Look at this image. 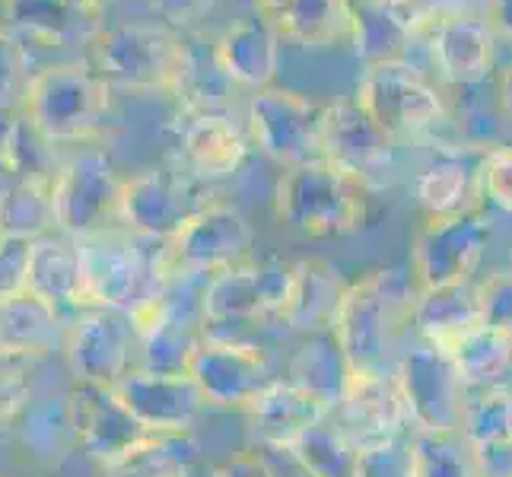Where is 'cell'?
Masks as SVG:
<instances>
[{
    "label": "cell",
    "instance_id": "54",
    "mask_svg": "<svg viewBox=\"0 0 512 477\" xmlns=\"http://www.w3.org/2000/svg\"><path fill=\"white\" fill-rule=\"evenodd\" d=\"M0 477H4V474H0Z\"/></svg>",
    "mask_w": 512,
    "mask_h": 477
},
{
    "label": "cell",
    "instance_id": "26",
    "mask_svg": "<svg viewBox=\"0 0 512 477\" xmlns=\"http://www.w3.org/2000/svg\"><path fill=\"white\" fill-rule=\"evenodd\" d=\"M29 290L48 299L70 322L86 312V277H83V255L80 239L67 233H48L32 242L29 255Z\"/></svg>",
    "mask_w": 512,
    "mask_h": 477
},
{
    "label": "cell",
    "instance_id": "31",
    "mask_svg": "<svg viewBox=\"0 0 512 477\" xmlns=\"http://www.w3.org/2000/svg\"><path fill=\"white\" fill-rule=\"evenodd\" d=\"M4 29L42 42H83L99 29V13L74 0H0Z\"/></svg>",
    "mask_w": 512,
    "mask_h": 477
},
{
    "label": "cell",
    "instance_id": "44",
    "mask_svg": "<svg viewBox=\"0 0 512 477\" xmlns=\"http://www.w3.org/2000/svg\"><path fill=\"white\" fill-rule=\"evenodd\" d=\"M481 182H484V198L506 210V214H512V144L484 147Z\"/></svg>",
    "mask_w": 512,
    "mask_h": 477
},
{
    "label": "cell",
    "instance_id": "48",
    "mask_svg": "<svg viewBox=\"0 0 512 477\" xmlns=\"http://www.w3.org/2000/svg\"><path fill=\"white\" fill-rule=\"evenodd\" d=\"M214 477H277V471L258 449H245L220 462L214 468Z\"/></svg>",
    "mask_w": 512,
    "mask_h": 477
},
{
    "label": "cell",
    "instance_id": "50",
    "mask_svg": "<svg viewBox=\"0 0 512 477\" xmlns=\"http://www.w3.org/2000/svg\"><path fill=\"white\" fill-rule=\"evenodd\" d=\"M487 20L493 32L512 42V0H487Z\"/></svg>",
    "mask_w": 512,
    "mask_h": 477
},
{
    "label": "cell",
    "instance_id": "30",
    "mask_svg": "<svg viewBox=\"0 0 512 477\" xmlns=\"http://www.w3.org/2000/svg\"><path fill=\"white\" fill-rule=\"evenodd\" d=\"M67 328L70 318L32 290L0 299V347L4 350L42 360L55 347H64Z\"/></svg>",
    "mask_w": 512,
    "mask_h": 477
},
{
    "label": "cell",
    "instance_id": "28",
    "mask_svg": "<svg viewBox=\"0 0 512 477\" xmlns=\"http://www.w3.org/2000/svg\"><path fill=\"white\" fill-rule=\"evenodd\" d=\"M481 156L468 159L462 153H439L417 172L414 198L427 210V217L478 214V207L484 201Z\"/></svg>",
    "mask_w": 512,
    "mask_h": 477
},
{
    "label": "cell",
    "instance_id": "37",
    "mask_svg": "<svg viewBox=\"0 0 512 477\" xmlns=\"http://www.w3.org/2000/svg\"><path fill=\"white\" fill-rule=\"evenodd\" d=\"M229 93H233V83L220 74V67L214 61V45L204 51L194 42H188L182 74L175 80V90H172L179 109L185 115L223 112L229 109Z\"/></svg>",
    "mask_w": 512,
    "mask_h": 477
},
{
    "label": "cell",
    "instance_id": "19",
    "mask_svg": "<svg viewBox=\"0 0 512 477\" xmlns=\"http://www.w3.org/2000/svg\"><path fill=\"white\" fill-rule=\"evenodd\" d=\"M430 0H353L350 48L366 67L404 61L408 48L436 23Z\"/></svg>",
    "mask_w": 512,
    "mask_h": 477
},
{
    "label": "cell",
    "instance_id": "29",
    "mask_svg": "<svg viewBox=\"0 0 512 477\" xmlns=\"http://www.w3.org/2000/svg\"><path fill=\"white\" fill-rule=\"evenodd\" d=\"M411 325L420 341L443 353H452L474 328L484 325L478 284H455L439 290H417Z\"/></svg>",
    "mask_w": 512,
    "mask_h": 477
},
{
    "label": "cell",
    "instance_id": "36",
    "mask_svg": "<svg viewBox=\"0 0 512 477\" xmlns=\"http://www.w3.org/2000/svg\"><path fill=\"white\" fill-rule=\"evenodd\" d=\"M449 357L468 388L503 385V379L512 376V334L493 325H481Z\"/></svg>",
    "mask_w": 512,
    "mask_h": 477
},
{
    "label": "cell",
    "instance_id": "38",
    "mask_svg": "<svg viewBox=\"0 0 512 477\" xmlns=\"http://www.w3.org/2000/svg\"><path fill=\"white\" fill-rule=\"evenodd\" d=\"M458 433H462L471 446L512 439V388H503V385L468 388Z\"/></svg>",
    "mask_w": 512,
    "mask_h": 477
},
{
    "label": "cell",
    "instance_id": "5",
    "mask_svg": "<svg viewBox=\"0 0 512 477\" xmlns=\"http://www.w3.org/2000/svg\"><path fill=\"white\" fill-rule=\"evenodd\" d=\"M112 86L90 61H64L35 70L23 115L48 144H80L102 131L112 115Z\"/></svg>",
    "mask_w": 512,
    "mask_h": 477
},
{
    "label": "cell",
    "instance_id": "43",
    "mask_svg": "<svg viewBox=\"0 0 512 477\" xmlns=\"http://www.w3.org/2000/svg\"><path fill=\"white\" fill-rule=\"evenodd\" d=\"M32 369V357L0 347V427L32 398Z\"/></svg>",
    "mask_w": 512,
    "mask_h": 477
},
{
    "label": "cell",
    "instance_id": "13",
    "mask_svg": "<svg viewBox=\"0 0 512 477\" xmlns=\"http://www.w3.org/2000/svg\"><path fill=\"white\" fill-rule=\"evenodd\" d=\"M395 376L414 433L458 430L468 385L458 376L449 353L420 341L408 353H401V360L395 363Z\"/></svg>",
    "mask_w": 512,
    "mask_h": 477
},
{
    "label": "cell",
    "instance_id": "45",
    "mask_svg": "<svg viewBox=\"0 0 512 477\" xmlns=\"http://www.w3.org/2000/svg\"><path fill=\"white\" fill-rule=\"evenodd\" d=\"M478 296H481L484 325L503 328L512 334V268L490 271L478 284Z\"/></svg>",
    "mask_w": 512,
    "mask_h": 477
},
{
    "label": "cell",
    "instance_id": "9",
    "mask_svg": "<svg viewBox=\"0 0 512 477\" xmlns=\"http://www.w3.org/2000/svg\"><path fill=\"white\" fill-rule=\"evenodd\" d=\"M490 245V220L478 214L427 217L411 239V277L417 290L471 284Z\"/></svg>",
    "mask_w": 512,
    "mask_h": 477
},
{
    "label": "cell",
    "instance_id": "17",
    "mask_svg": "<svg viewBox=\"0 0 512 477\" xmlns=\"http://www.w3.org/2000/svg\"><path fill=\"white\" fill-rule=\"evenodd\" d=\"M67 408H70V427H74L77 449L86 458H93L99 468L115 462V458H121L153 436L121 404L115 388L74 382V388L67 392Z\"/></svg>",
    "mask_w": 512,
    "mask_h": 477
},
{
    "label": "cell",
    "instance_id": "1",
    "mask_svg": "<svg viewBox=\"0 0 512 477\" xmlns=\"http://www.w3.org/2000/svg\"><path fill=\"white\" fill-rule=\"evenodd\" d=\"M417 287L411 271L373 268L350 280L334 318L331 338L341 347L353 373H382L392 366V353L404 325H411Z\"/></svg>",
    "mask_w": 512,
    "mask_h": 477
},
{
    "label": "cell",
    "instance_id": "39",
    "mask_svg": "<svg viewBox=\"0 0 512 477\" xmlns=\"http://www.w3.org/2000/svg\"><path fill=\"white\" fill-rule=\"evenodd\" d=\"M414 477H481L474 449L458 430L414 433Z\"/></svg>",
    "mask_w": 512,
    "mask_h": 477
},
{
    "label": "cell",
    "instance_id": "8",
    "mask_svg": "<svg viewBox=\"0 0 512 477\" xmlns=\"http://www.w3.org/2000/svg\"><path fill=\"white\" fill-rule=\"evenodd\" d=\"M252 245L255 226L239 207L207 201L163 242V261L169 271L214 277L249 261Z\"/></svg>",
    "mask_w": 512,
    "mask_h": 477
},
{
    "label": "cell",
    "instance_id": "46",
    "mask_svg": "<svg viewBox=\"0 0 512 477\" xmlns=\"http://www.w3.org/2000/svg\"><path fill=\"white\" fill-rule=\"evenodd\" d=\"M29 239H0V299L29 290Z\"/></svg>",
    "mask_w": 512,
    "mask_h": 477
},
{
    "label": "cell",
    "instance_id": "25",
    "mask_svg": "<svg viewBox=\"0 0 512 477\" xmlns=\"http://www.w3.org/2000/svg\"><path fill=\"white\" fill-rule=\"evenodd\" d=\"M347 287L350 280H344V274L328 258H299L293 261L290 290L277 318L293 331L309 334V338L312 334H331Z\"/></svg>",
    "mask_w": 512,
    "mask_h": 477
},
{
    "label": "cell",
    "instance_id": "51",
    "mask_svg": "<svg viewBox=\"0 0 512 477\" xmlns=\"http://www.w3.org/2000/svg\"><path fill=\"white\" fill-rule=\"evenodd\" d=\"M497 102H500L506 121H512V64H506L497 77Z\"/></svg>",
    "mask_w": 512,
    "mask_h": 477
},
{
    "label": "cell",
    "instance_id": "4",
    "mask_svg": "<svg viewBox=\"0 0 512 477\" xmlns=\"http://www.w3.org/2000/svg\"><path fill=\"white\" fill-rule=\"evenodd\" d=\"M86 306L137 312L163 290L169 268L163 261V242H150L109 226L80 239Z\"/></svg>",
    "mask_w": 512,
    "mask_h": 477
},
{
    "label": "cell",
    "instance_id": "32",
    "mask_svg": "<svg viewBox=\"0 0 512 477\" xmlns=\"http://www.w3.org/2000/svg\"><path fill=\"white\" fill-rule=\"evenodd\" d=\"M58 233L55 179H10L0 185V239H42Z\"/></svg>",
    "mask_w": 512,
    "mask_h": 477
},
{
    "label": "cell",
    "instance_id": "21",
    "mask_svg": "<svg viewBox=\"0 0 512 477\" xmlns=\"http://www.w3.org/2000/svg\"><path fill=\"white\" fill-rule=\"evenodd\" d=\"M334 420L357 443H376V439L401 436L408 423V408L395 369L382 373H350V382L334 408Z\"/></svg>",
    "mask_w": 512,
    "mask_h": 477
},
{
    "label": "cell",
    "instance_id": "16",
    "mask_svg": "<svg viewBox=\"0 0 512 477\" xmlns=\"http://www.w3.org/2000/svg\"><path fill=\"white\" fill-rule=\"evenodd\" d=\"M322 159L350 172L363 185L376 188L392 172L395 140L369 118V112L357 99L344 96L325 105Z\"/></svg>",
    "mask_w": 512,
    "mask_h": 477
},
{
    "label": "cell",
    "instance_id": "15",
    "mask_svg": "<svg viewBox=\"0 0 512 477\" xmlns=\"http://www.w3.org/2000/svg\"><path fill=\"white\" fill-rule=\"evenodd\" d=\"M293 261L284 258H261L242 261L236 268L207 277L201 312L204 325H239L255 322L264 315H280L290 290Z\"/></svg>",
    "mask_w": 512,
    "mask_h": 477
},
{
    "label": "cell",
    "instance_id": "53",
    "mask_svg": "<svg viewBox=\"0 0 512 477\" xmlns=\"http://www.w3.org/2000/svg\"><path fill=\"white\" fill-rule=\"evenodd\" d=\"M109 4H112V0H93V7H96L99 13H102L105 7H109Z\"/></svg>",
    "mask_w": 512,
    "mask_h": 477
},
{
    "label": "cell",
    "instance_id": "24",
    "mask_svg": "<svg viewBox=\"0 0 512 477\" xmlns=\"http://www.w3.org/2000/svg\"><path fill=\"white\" fill-rule=\"evenodd\" d=\"M252 147L249 128L233 118V112H201L188 115L182 131V159L194 179L217 182L239 172Z\"/></svg>",
    "mask_w": 512,
    "mask_h": 477
},
{
    "label": "cell",
    "instance_id": "6",
    "mask_svg": "<svg viewBox=\"0 0 512 477\" xmlns=\"http://www.w3.org/2000/svg\"><path fill=\"white\" fill-rule=\"evenodd\" d=\"M363 109L376 125L401 144V140H417L436 131L446 121L443 93L420 74L408 61L373 64L363 70L353 90Z\"/></svg>",
    "mask_w": 512,
    "mask_h": 477
},
{
    "label": "cell",
    "instance_id": "47",
    "mask_svg": "<svg viewBox=\"0 0 512 477\" xmlns=\"http://www.w3.org/2000/svg\"><path fill=\"white\" fill-rule=\"evenodd\" d=\"M217 0H150V7L163 16L169 26H191L214 10Z\"/></svg>",
    "mask_w": 512,
    "mask_h": 477
},
{
    "label": "cell",
    "instance_id": "41",
    "mask_svg": "<svg viewBox=\"0 0 512 477\" xmlns=\"http://www.w3.org/2000/svg\"><path fill=\"white\" fill-rule=\"evenodd\" d=\"M32 77L35 70L29 67V51L23 39L0 26V109L23 112Z\"/></svg>",
    "mask_w": 512,
    "mask_h": 477
},
{
    "label": "cell",
    "instance_id": "14",
    "mask_svg": "<svg viewBox=\"0 0 512 477\" xmlns=\"http://www.w3.org/2000/svg\"><path fill=\"white\" fill-rule=\"evenodd\" d=\"M191 179V172H179L172 166H147L128 175L121 185L118 226H125L140 239L166 242L194 210L207 204Z\"/></svg>",
    "mask_w": 512,
    "mask_h": 477
},
{
    "label": "cell",
    "instance_id": "42",
    "mask_svg": "<svg viewBox=\"0 0 512 477\" xmlns=\"http://www.w3.org/2000/svg\"><path fill=\"white\" fill-rule=\"evenodd\" d=\"M357 477H414V443L404 433L363 443Z\"/></svg>",
    "mask_w": 512,
    "mask_h": 477
},
{
    "label": "cell",
    "instance_id": "3",
    "mask_svg": "<svg viewBox=\"0 0 512 477\" xmlns=\"http://www.w3.org/2000/svg\"><path fill=\"white\" fill-rule=\"evenodd\" d=\"M188 39L160 23L99 26L86 39V61L112 90L172 93L182 74Z\"/></svg>",
    "mask_w": 512,
    "mask_h": 477
},
{
    "label": "cell",
    "instance_id": "7",
    "mask_svg": "<svg viewBox=\"0 0 512 477\" xmlns=\"http://www.w3.org/2000/svg\"><path fill=\"white\" fill-rule=\"evenodd\" d=\"M325 105L290 86H268L249 99L245 128H249L252 147L284 169L322 159V128Z\"/></svg>",
    "mask_w": 512,
    "mask_h": 477
},
{
    "label": "cell",
    "instance_id": "10",
    "mask_svg": "<svg viewBox=\"0 0 512 477\" xmlns=\"http://www.w3.org/2000/svg\"><path fill=\"white\" fill-rule=\"evenodd\" d=\"M140 331L125 309H86L67 328L64 360L74 382L115 388L137 369Z\"/></svg>",
    "mask_w": 512,
    "mask_h": 477
},
{
    "label": "cell",
    "instance_id": "18",
    "mask_svg": "<svg viewBox=\"0 0 512 477\" xmlns=\"http://www.w3.org/2000/svg\"><path fill=\"white\" fill-rule=\"evenodd\" d=\"M115 395L153 436H188L207 408L204 392L188 373H150L140 366L115 385Z\"/></svg>",
    "mask_w": 512,
    "mask_h": 477
},
{
    "label": "cell",
    "instance_id": "27",
    "mask_svg": "<svg viewBox=\"0 0 512 477\" xmlns=\"http://www.w3.org/2000/svg\"><path fill=\"white\" fill-rule=\"evenodd\" d=\"M13 449L23 455L32 468H61L64 458L77 449L74 427H70V408L64 398H29L7 423Z\"/></svg>",
    "mask_w": 512,
    "mask_h": 477
},
{
    "label": "cell",
    "instance_id": "22",
    "mask_svg": "<svg viewBox=\"0 0 512 477\" xmlns=\"http://www.w3.org/2000/svg\"><path fill=\"white\" fill-rule=\"evenodd\" d=\"M280 45H284V35L274 20L242 16L214 39V61L233 86L258 93L274 86L280 70Z\"/></svg>",
    "mask_w": 512,
    "mask_h": 477
},
{
    "label": "cell",
    "instance_id": "49",
    "mask_svg": "<svg viewBox=\"0 0 512 477\" xmlns=\"http://www.w3.org/2000/svg\"><path fill=\"white\" fill-rule=\"evenodd\" d=\"M481 477H512V439L487 446H471Z\"/></svg>",
    "mask_w": 512,
    "mask_h": 477
},
{
    "label": "cell",
    "instance_id": "52",
    "mask_svg": "<svg viewBox=\"0 0 512 477\" xmlns=\"http://www.w3.org/2000/svg\"><path fill=\"white\" fill-rule=\"evenodd\" d=\"M242 10H249V16H268V20H277V13L284 10L287 0H236Z\"/></svg>",
    "mask_w": 512,
    "mask_h": 477
},
{
    "label": "cell",
    "instance_id": "11",
    "mask_svg": "<svg viewBox=\"0 0 512 477\" xmlns=\"http://www.w3.org/2000/svg\"><path fill=\"white\" fill-rule=\"evenodd\" d=\"M125 179L105 150H80L64 159L55 175L58 229L74 239L118 226V204Z\"/></svg>",
    "mask_w": 512,
    "mask_h": 477
},
{
    "label": "cell",
    "instance_id": "33",
    "mask_svg": "<svg viewBox=\"0 0 512 477\" xmlns=\"http://www.w3.org/2000/svg\"><path fill=\"white\" fill-rule=\"evenodd\" d=\"M274 23L284 42L303 48H331L338 42H350L353 0H287Z\"/></svg>",
    "mask_w": 512,
    "mask_h": 477
},
{
    "label": "cell",
    "instance_id": "40",
    "mask_svg": "<svg viewBox=\"0 0 512 477\" xmlns=\"http://www.w3.org/2000/svg\"><path fill=\"white\" fill-rule=\"evenodd\" d=\"M182 436H150L115 462L102 465V477H188L191 452H179Z\"/></svg>",
    "mask_w": 512,
    "mask_h": 477
},
{
    "label": "cell",
    "instance_id": "12",
    "mask_svg": "<svg viewBox=\"0 0 512 477\" xmlns=\"http://www.w3.org/2000/svg\"><path fill=\"white\" fill-rule=\"evenodd\" d=\"M188 376L198 382L207 408L249 411L255 398L274 382L268 353L249 341L207 334L188 360Z\"/></svg>",
    "mask_w": 512,
    "mask_h": 477
},
{
    "label": "cell",
    "instance_id": "34",
    "mask_svg": "<svg viewBox=\"0 0 512 477\" xmlns=\"http://www.w3.org/2000/svg\"><path fill=\"white\" fill-rule=\"evenodd\" d=\"M287 455L309 477H357L360 443L350 439V433L338 420L331 423L328 417L299 436L287 449Z\"/></svg>",
    "mask_w": 512,
    "mask_h": 477
},
{
    "label": "cell",
    "instance_id": "2",
    "mask_svg": "<svg viewBox=\"0 0 512 477\" xmlns=\"http://www.w3.org/2000/svg\"><path fill=\"white\" fill-rule=\"evenodd\" d=\"M369 185L328 159L284 169L274 185V217L306 239H344L369 223Z\"/></svg>",
    "mask_w": 512,
    "mask_h": 477
},
{
    "label": "cell",
    "instance_id": "35",
    "mask_svg": "<svg viewBox=\"0 0 512 477\" xmlns=\"http://www.w3.org/2000/svg\"><path fill=\"white\" fill-rule=\"evenodd\" d=\"M350 373L353 369L347 366L344 353L334 344L331 334H312V338L293 353L287 366L290 382L309 388L312 395L328 401L331 408H338V401L350 382Z\"/></svg>",
    "mask_w": 512,
    "mask_h": 477
},
{
    "label": "cell",
    "instance_id": "23",
    "mask_svg": "<svg viewBox=\"0 0 512 477\" xmlns=\"http://www.w3.org/2000/svg\"><path fill=\"white\" fill-rule=\"evenodd\" d=\"M245 414H249V430L258 446L287 452L309 427L328 420L334 408L303 385L274 379Z\"/></svg>",
    "mask_w": 512,
    "mask_h": 477
},
{
    "label": "cell",
    "instance_id": "20",
    "mask_svg": "<svg viewBox=\"0 0 512 477\" xmlns=\"http://www.w3.org/2000/svg\"><path fill=\"white\" fill-rule=\"evenodd\" d=\"M436 74L455 86L484 83L497 61V32L481 13H439L427 32Z\"/></svg>",
    "mask_w": 512,
    "mask_h": 477
}]
</instances>
